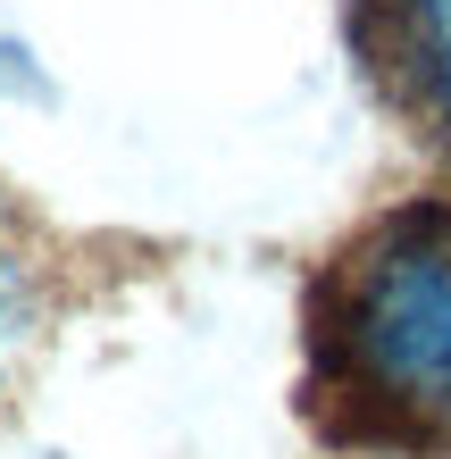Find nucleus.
Segmentation results:
<instances>
[{
  "mask_svg": "<svg viewBox=\"0 0 451 459\" xmlns=\"http://www.w3.org/2000/svg\"><path fill=\"white\" fill-rule=\"evenodd\" d=\"M309 401L334 443L451 459V201L377 218L317 276Z\"/></svg>",
  "mask_w": 451,
  "mask_h": 459,
  "instance_id": "1",
  "label": "nucleus"
},
{
  "mask_svg": "<svg viewBox=\"0 0 451 459\" xmlns=\"http://www.w3.org/2000/svg\"><path fill=\"white\" fill-rule=\"evenodd\" d=\"M393 25H402V59L427 109L451 126V0H393Z\"/></svg>",
  "mask_w": 451,
  "mask_h": 459,
  "instance_id": "2",
  "label": "nucleus"
},
{
  "mask_svg": "<svg viewBox=\"0 0 451 459\" xmlns=\"http://www.w3.org/2000/svg\"><path fill=\"white\" fill-rule=\"evenodd\" d=\"M25 342H34V267H25V251L0 234V385H9Z\"/></svg>",
  "mask_w": 451,
  "mask_h": 459,
  "instance_id": "3",
  "label": "nucleus"
}]
</instances>
